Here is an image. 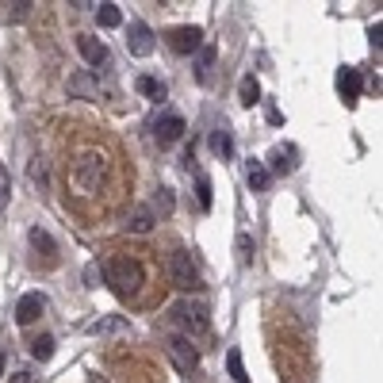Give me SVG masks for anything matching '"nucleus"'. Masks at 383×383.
I'll list each match as a JSON object with an SVG mask.
<instances>
[{
	"label": "nucleus",
	"mask_w": 383,
	"mask_h": 383,
	"mask_svg": "<svg viewBox=\"0 0 383 383\" xmlns=\"http://www.w3.org/2000/svg\"><path fill=\"white\" fill-rule=\"evenodd\" d=\"M108 284H111V291H116L119 299H130V295H138V288H142V265H138L134 257H111L108 260Z\"/></svg>",
	"instance_id": "nucleus-1"
},
{
	"label": "nucleus",
	"mask_w": 383,
	"mask_h": 383,
	"mask_svg": "<svg viewBox=\"0 0 383 383\" xmlns=\"http://www.w3.org/2000/svg\"><path fill=\"white\" fill-rule=\"evenodd\" d=\"M104 173H108V165H104V153H81L77 161H73V188L81 195H92L100 192L104 184Z\"/></svg>",
	"instance_id": "nucleus-2"
},
{
	"label": "nucleus",
	"mask_w": 383,
	"mask_h": 383,
	"mask_svg": "<svg viewBox=\"0 0 383 383\" xmlns=\"http://www.w3.org/2000/svg\"><path fill=\"white\" fill-rule=\"evenodd\" d=\"M173 322L184 330V337H192V333H207L211 330V311L200 303V299H181V303H173Z\"/></svg>",
	"instance_id": "nucleus-3"
},
{
	"label": "nucleus",
	"mask_w": 383,
	"mask_h": 383,
	"mask_svg": "<svg viewBox=\"0 0 383 383\" xmlns=\"http://www.w3.org/2000/svg\"><path fill=\"white\" fill-rule=\"evenodd\" d=\"M169 280L181 291H200L203 288V276H200V268H195L192 253H184V249H173V253H169Z\"/></svg>",
	"instance_id": "nucleus-4"
},
{
	"label": "nucleus",
	"mask_w": 383,
	"mask_h": 383,
	"mask_svg": "<svg viewBox=\"0 0 383 383\" xmlns=\"http://www.w3.org/2000/svg\"><path fill=\"white\" fill-rule=\"evenodd\" d=\"M165 353H169V361L176 364V372H184V376H192V372L200 368V349H195L192 337H184V333H169Z\"/></svg>",
	"instance_id": "nucleus-5"
},
{
	"label": "nucleus",
	"mask_w": 383,
	"mask_h": 383,
	"mask_svg": "<svg viewBox=\"0 0 383 383\" xmlns=\"http://www.w3.org/2000/svg\"><path fill=\"white\" fill-rule=\"evenodd\" d=\"M165 39H169V50H173V54H184V58H188V54H195V50H203V31H200V27H173Z\"/></svg>",
	"instance_id": "nucleus-6"
},
{
	"label": "nucleus",
	"mask_w": 383,
	"mask_h": 383,
	"mask_svg": "<svg viewBox=\"0 0 383 383\" xmlns=\"http://www.w3.org/2000/svg\"><path fill=\"white\" fill-rule=\"evenodd\" d=\"M43 311H46V295H43V291H27V295L15 303V322L31 326L35 319H43Z\"/></svg>",
	"instance_id": "nucleus-7"
},
{
	"label": "nucleus",
	"mask_w": 383,
	"mask_h": 383,
	"mask_svg": "<svg viewBox=\"0 0 383 383\" xmlns=\"http://www.w3.org/2000/svg\"><path fill=\"white\" fill-rule=\"evenodd\" d=\"M361 88H364V81H361V69H341L337 73V92H341V100L349 104V108H353L356 100H361Z\"/></svg>",
	"instance_id": "nucleus-8"
},
{
	"label": "nucleus",
	"mask_w": 383,
	"mask_h": 383,
	"mask_svg": "<svg viewBox=\"0 0 383 383\" xmlns=\"http://www.w3.org/2000/svg\"><path fill=\"white\" fill-rule=\"evenodd\" d=\"M127 50L134 54V58H146V54H153V31L146 27V23H130Z\"/></svg>",
	"instance_id": "nucleus-9"
},
{
	"label": "nucleus",
	"mask_w": 383,
	"mask_h": 383,
	"mask_svg": "<svg viewBox=\"0 0 383 383\" xmlns=\"http://www.w3.org/2000/svg\"><path fill=\"white\" fill-rule=\"evenodd\" d=\"M181 134H184V119L173 116V111H169V116H161L158 123H153V138H158L161 146H173Z\"/></svg>",
	"instance_id": "nucleus-10"
},
{
	"label": "nucleus",
	"mask_w": 383,
	"mask_h": 383,
	"mask_svg": "<svg viewBox=\"0 0 383 383\" xmlns=\"http://www.w3.org/2000/svg\"><path fill=\"white\" fill-rule=\"evenodd\" d=\"M77 50H81V58H85L88 65H108V46L100 43V39H92V35H77Z\"/></svg>",
	"instance_id": "nucleus-11"
},
{
	"label": "nucleus",
	"mask_w": 383,
	"mask_h": 383,
	"mask_svg": "<svg viewBox=\"0 0 383 383\" xmlns=\"http://www.w3.org/2000/svg\"><path fill=\"white\" fill-rule=\"evenodd\" d=\"M153 223H158V218H153L150 207H134V211H130V218H127V230L130 234H150Z\"/></svg>",
	"instance_id": "nucleus-12"
},
{
	"label": "nucleus",
	"mask_w": 383,
	"mask_h": 383,
	"mask_svg": "<svg viewBox=\"0 0 383 383\" xmlns=\"http://www.w3.org/2000/svg\"><path fill=\"white\" fill-rule=\"evenodd\" d=\"M211 153H215V158H223V161L234 158V138H230V130H215V134H211Z\"/></svg>",
	"instance_id": "nucleus-13"
},
{
	"label": "nucleus",
	"mask_w": 383,
	"mask_h": 383,
	"mask_svg": "<svg viewBox=\"0 0 383 383\" xmlns=\"http://www.w3.org/2000/svg\"><path fill=\"white\" fill-rule=\"evenodd\" d=\"M238 100L246 104V108L260 104V85H257V77H253V73H246V77H242V85H238Z\"/></svg>",
	"instance_id": "nucleus-14"
},
{
	"label": "nucleus",
	"mask_w": 383,
	"mask_h": 383,
	"mask_svg": "<svg viewBox=\"0 0 383 383\" xmlns=\"http://www.w3.org/2000/svg\"><path fill=\"white\" fill-rule=\"evenodd\" d=\"M246 181H249V188H253V192H265V188H268V181H272V173L265 169V161H249Z\"/></svg>",
	"instance_id": "nucleus-15"
},
{
	"label": "nucleus",
	"mask_w": 383,
	"mask_h": 383,
	"mask_svg": "<svg viewBox=\"0 0 383 383\" xmlns=\"http://www.w3.org/2000/svg\"><path fill=\"white\" fill-rule=\"evenodd\" d=\"M96 23H100V27H119V23H123L119 4H100L96 8Z\"/></svg>",
	"instance_id": "nucleus-16"
},
{
	"label": "nucleus",
	"mask_w": 383,
	"mask_h": 383,
	"mask_svg": "<svg viewBox=\"0 0 383 383\" xmlns=\"http://www.w3.org/2000/svg\"><path fill=\"white\" fill-rule=\"evenodd\" d=\"M27 353L35 356V361H50V356H54V337H50V333H43V337H35V341H31V345H27Z\"/></svg>",
	"instance_id": "nucleus-17"
},
{
	"label": "nucleus",
	"mask_w": 383,
	"mask_h": 383,
	"mask_svg": "<svg viewBox=\"0 0 383 383\" xmlns=\"http://www.w3.org/2000/svg\"><path fill=\"white\" fill-rule=\"evenodd\" d=\"M138 92H142V96H150V100H165V92H169V88L161 85L158 77H138Z\"/></svg>",
	"instance_id": "nucleus-18"
},
{
	"label": "nucleus",
	"mask_w": 383,
	"mask_h": 383,
	"mask_svg": "<svg viewBox=\"0 0 383 383\" xmlns=\"http://www.w3.org/2000/svg\"><path fill=\"white\" fill-rule=\"evenodd\" d=\"M226 372H230V376L238 379V383H246V379H249V376H246V364H242V353H238V349H230V353H226Z\"/></svg>",
	"instance_id": "nucleus-19"
},
{
	"label": "nucleus",
	"mask_w": 383,
	"mask_h": 383,
	"mask_svg": "<svg viewBox=\"0 0 383 383\" xmlns=\"http://www.w3.org/2000/svg\"><path fill=\"white\" fill-rule=\"evenodd\" d=\"M253 253H257V246H253V238H249V234H238V260L242 265H253Z\"/></svg>",
	"instance_id": "nucleus-20"
},
{
	"label": "nucleus",
	"mask_w": 383,
	"mask_h": 383,
	"mask_svg": "<svg viewBox=\"0 0 383 383\" xmlns=\"http://www.w3.org/2000/svg\"><path fill=\"white\" fill-rule=\"evenodd\" d=\"M211 65H215V46H203V50H200V69H195V77L207 81V77H211Z\"/></svg>",
	"instance_id": "nucleus-21"
},
{
	"label": "nucleus",
	"mask_w": 383,
	"mask_h": 383,
	"mask_svg": "<svg viewBox=\"0 0 383 383\" xmlns=\"http://www.w3.org/2000/svg\"><path fill=\"white\" fill-rule=\"evenodd\" d=\"M31 246H35V249H46V253H54V238L43 230V226H31Z\"/></svg>",
	"instance_id": "nucleus-22"
},
{
	"label": "nucleus",
	"mask_w": 383,
	"mask_h": 383,
	"mask_svg": "<svg viewBox=\"0 0 383 383\" xmlns=\"http://www.w3.org/2000/svg\"><path fill=\"white\" fill-rule=\"evenodd\" d=\"M123 319H96L92 326H88V333H116V330H123Z\"/></svg>",
	"instance_id": "nucleus-23"
},
{
	"label": "nucleus",
	"mask_w": 383,
	"mask_h": 383,
	"mask_svg": "<svg viewBox=\"0 0 383 383\" xmlns=\"http://www.w3.org/2000/svg\"><path fill=\"white\" fill-rule=\"evenodd\" d=\"M291 153H295V150H284V146H280V150H272V169H276V173H291V169H295L291 161H284V158H291Z\"/></svg>",
	"instance_id": "nucleus-24"
},
{
	"label": "nucleus",
	"mask_w": 383,
	"mask_h": 383,
	"mask_svg": "<svg viewBox=\"0 0 383 383\" xmlns=\"http://www.w3.org/2000/svg\"><path fill=\"white\" fill-rule=\"evenodd\" d=\"M195 188H200V207L211 211V203H215V195H211V181H207V176H200V184H195Z\"/></svg>",
	"instance_id": "nucleus-25"
},
{
	"label": "nucleus",
	"mask_w": 383,
	"mask_h": 383,
	"mask_svg": "<svg viewBox=\"0 0 383 383\" xmlns=\"http://www.w3.org/2000/svg\"><path fill=\"white\" fill-rule=\"evenodd\" d=\"M8 192H12V184H8V169L0 165V215H4V207H8Z\"/></svg>",
	"instance_id": "nucleus-26"
},
{
	"label": "nucleus",
	"mask_w": 383,
	"mask_h": 383,
	"mask_svg": "<svg viewBox=\"0 0 383 383\" xmlns=\"http://www.w3.org/2000/svg\"><path fill=\"white\" fill-rule=\"evenodd\" d=\"M31 181H43V184H46V165H43L39 158L31 161Z\"/></svg>",
	"instance_id": "nucleus-27"
},
{
	"label": "nucleus",
	"mask_w": 383,
	"mask_h": 383,
	"mask_svg": "<svg viewBox=\"0 0 383 383\" xmlns=\"http://www.w3.org/2000/svg\"><path fill=\"white\" fill-rule=\"evenodd\" d=\"M368 39H372V46L379 50V46H383V23H376V27L368 31Z\"/></svg>",
	"instance_id": "nucleus-28"
},
{
	"label": "nucleus",
	"mask_w": 383,
	"mask_h": 383,
	"mask_svg": "<svg viewBox=\"0 0 383 383\" xmlns=\"http://www.w3.org/2000/svg\"><path fill=\"white\" fill-rule=\"evenodd\" d=\"M39 376H31V372H15V376H12V383H35Z\"/></svg>",
	"instance_id": "nucleus-29"
},
{
	"label": "nucleus",
	"mask_w": 383,
	"mask_h": 383,
	"mask_svg": "<svg viewBox=\"0 0 383 383\" xmlns=\"http://www.w3.org/2000/svg\"><path fill=\"white\" fill-rule=\"evenodd\" d=\"M161 207L173 211V192H169V188H161Z\"/></svg>",
	"instance_id": "nucleus-30"
},
{
	"label": "nucleus",
	"mask_w": 383,
	"mask_h": 383,
	"mask_svg": "<svg viewBox=\"0 0 383 383\" xmlns=\"http://www.w3.org/2000/svg\"><path fill=\"white\" fill-rule=\"evenodd\" d=\"M0 376H4V353H0Z\"/></svg>",
	"instance_id": "nucleus-31"
}]
</instances>
